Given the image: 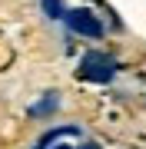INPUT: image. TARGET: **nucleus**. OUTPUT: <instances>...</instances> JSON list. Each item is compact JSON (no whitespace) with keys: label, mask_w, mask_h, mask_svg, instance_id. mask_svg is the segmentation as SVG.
Segmentation results:
<instances>
[{"label":"nucleus","mask_w":146,"mask_h":149,"mask_svg":"<svg viewBox=\"0 0 146 149\" xmlns=\"http://www.w3.org/2000/svg\"><path fill=\"white\" fill-rule=\"evenodd\" d=\"M83 149H96V146H83Z\"/></svg>","instance_id":"obj_6"},{"label":"nucleus","mask_w":146,"mask_h":149,"mask_svg":"<svg viewBox=\"0 0 146 149\" xmlns=\"http://www.w3.org/2000/svg\"><path fill=\"white\" fill-rule=\"evenodd\" d=\"M63 23H66V30L76 33V37H90V40H100L103 33V20L93 10H87V7H76V10H66L63 17Z\"/></svg>","instance_id":"obj_2"},{"label":"nucleus","mask_w":146,"mask_h":149,"mask_svg":"<svg viewBox=\"0 0 146 149\" xmlns=\"http://www.w3.org/2000/svg\"><path fill=\"white\" fill-rule=\"evenodd\" d=\"M83 129L80 126H57V129H50V133L40 139V146H50V143H57V139H66V136H80Z\"/></svg>","instance_id":"obj_4"},{"label":"nucleus","mask_w":146,"mask_h":149,"mask_svg":"<svg viewBox=\"0 0 146 149\" xmlns=\"http://www.w3.org/2000/svg\"><path fill=\"white\" fill-rule=\"evenodd\" d=\"M60 109V93H47L43 96V100H37V103H33V106H30V116H50V113H57Z\"/></svg>","instance_id":"obj_3"},{"label":"nucleus","mask_w":146,"mask_h":149,"mask_svg":"<svg viewBox=\"0 0 146 149\" xmlns=\"http://www.w3.org/2000/svg\"><path fill=\"white\" fill-rule=\"evenodd\" d=\"M37 149H47V146H37Z\"/></svg>","instance_id":"obj_7"},{"label":"nucleus","mask_w":146,"mask_h":149,"mask_svg":"<svg viewBox=\"0 0 146 149\" xmlns=\"http://www.w3.org/2000/svg\"><path fill=\"white\" fill-rule=\"evenodd\" d=\"M40 7H43V13L50 17V20H63V17H66L63 0H40Z\"/></svg>","instance_id":"obj_5"},{"label":"nucleus","mask_w":146,"mask_h":149,"mask_svg":"<svg viewBox=\"0 0 146 149\" xmlns=\"http://www.w3.org/2000/svg\"><path fill=\"white\" fill-rule=\"evenodd\" d=\"M116 73V60L110 53H87L80 60V66H76V76L80 80H90V83H110Z\"/></svg>","instance_id":"obj_1"}]
</instances>
